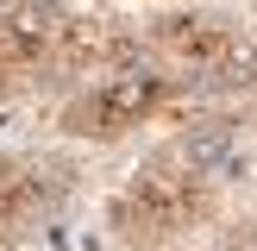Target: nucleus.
<instances>
[{
  "label": "nucleus",
  "mask_w": 257,
  "mask_h": 251,
  "mask_svg": "<svg viewBox=\"0 0 257 251\" xmlns=\"http://www.w3.org/2000/svg\"><path fill=\"white\" fill-rule=\"evenodd\" d=\"M50 195H57L50 163L19 157V151H0V245H7L13 232H25V226L50 207Z\"/></svg>",
  "instance_id": "nucleus-4"
},
{
  "label": "nucleus",
  "mask_w": 257,
  "mask_h": 251,
  "mask_svg": "<svg viewBox=\"0 0 257 251\" xmlns=\"http://www.w3.org/2000/svg\"><path fill=\"white\" fill-rule=\"evenodd\" d=\"M157 69H170L176 82H238V75H257V38H245V25L232 13L213 7H170L151 19L145 32Z\"/></svg>",
  "instance_id": "nucleus-3"
},
{
  "label": "nucleus",
  "mask_w": 257,
  "mask_h": 251,
  "mask_svg": "<svg viewBox=\"0 0 257 251\" xmlns=\"http://www.w3.org/2000/svg\"><path fill=\"white\" fill-rule=\"evenodd\" d=\"M182 100V82L157 63H107L94 82H82L69 100H63V132L69 138H94V145H113V138H132L138 126L163 119V113Z\"/></svg>",
  "instance_id": "nucleus-2"
},
{
  "label": "nucleus",
  "mask_w": 257,
  "mask_h": 251,
  "mask_svg": "<svg viewBox=\"0 0 257 251\" xmlns=\"http://www.w3.org/2000/svg\"><path fill=\"white\" fill-rule=\"evenodd\" d=\"M213 207H220V176H213L207 157H195V151L182 145V151L151 157L145 170L107 201V226H113L119 245L157 251V245H170V238L207 226Z\"/></svg>",
  "instance_id": "nucleus-1"
},
{
  "label": "nucleus",
  "mask_w": 257,
  "mask_h": 251,
  "mask_svg": "<svg viewBox=\"0 0 257 251\" xmlns=\"http://www.w3.org/2000/svg\"><path fill=\"white\" fill-rule=\"evenodd\" d=\"M0 251H13V238H7V245H0Z\"/></svg>",
  "instance_id": "nucleus-5"
}]
</instances>
